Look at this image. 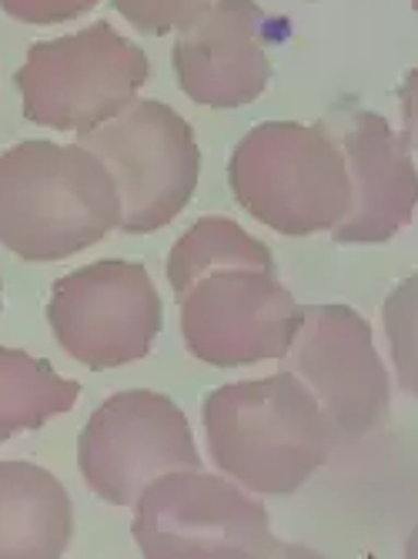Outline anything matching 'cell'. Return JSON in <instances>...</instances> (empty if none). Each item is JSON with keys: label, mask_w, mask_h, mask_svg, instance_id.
<instances>
[{"label": "cell", "mask_w": 418, "mask_h": 559, "mask_svg": "<svg viewBox=\"0 0 418 559\" xmlns=\"http://www.w3.org/2000/svg\"><path fill=\"white\" fill-rule=\"evenodd\" d=\"M207 452L218 473L254 496H288L332 455L335 426L295 372L231 382L201 402Z\"/></svg>", "instance_id": "6da1fadb"}, {"label": "cell", "mask_w": 418, "mask_h": 559, "mask_svg": "<svg viewBox=\"0 0 418 559\" xmlns=\"http://www.w3.org/2000/svg\"><path fill=\"white\" fill-rule=\"evenodd\" d=\"M121 228V191L94 151L21 141L0 155V245L24 262H61Z\"/></svg>", "instance_id": "7a4b0ae2"}, {"label": "cell", "mask_w": 418, "mask_h": 559, "mask_svg": "<svg viewBox=\"0 0 418 559\" xmlns=\"http://www.w3.org/2000/svg\"><path fill=\"white\" fill-rule=\"evenodd\" d=\"M228 185L254 222L291 238L335 231L351 209L345 155L322 124H254L231 151Z\"/></svg>", "instance_id": "3957f363"}, {"label": "cell", "mask_w": 418, "mask_h": 559, "mask_svg": "<svg viewBox=\"0 0 418 559\" xmlns=\"http://www.w3.org/2000/svg\"><path fill=\"white\" fill-rule=\"evenodd\" d=\"M147 71V55L131 37L94 21L84 31L31 44L14 84L31 124L81 134L131 108Z\"/></svg>", "instance_id": "277c9868"}, {"label": "cell", "mask_w": 418, "mask_h": 559, "mask_svg": "<svg viewBox=\"0 0 418 559\" xmlns=\"http://www.w3.org/2000/svg\"><path fill=\"white\" fill-rule=\"evenodd\" d=\"M134 543L147 559H254L288 556L272 516L225 473L175 469L134 502Z\"/></svg>", "instance_id": "5b68a950"}, {"label": "cell", "mask_w": 418, "mask_h": 559, "mask_svg": "<svg viewBox=\"0 0 418 559\" xmlns=\"http://www.w3.org/2000/svg\"><path fill=\"white\" fill-rule=\"evenodd\" d=\"M115 175L121 231L147 235L171 225L194 194L201 151L191 124L165 100H134L118 118L77 134Z\"/></svg>", "instance_id": "8992f818"}, {"label": "cell", "mask_w": 418, "mask_h": 559, "mask_svg": "<svg viewBox=\"0 0 418 559\" xmlns=\"http://www.w3.org/2000/svg\"><path fill=\"white\" fill-rule=\"evenodd\" d=\"M77 463L97 499L134 506L158 476L201 469V452L188 416L168 395L128 389L91 413L77 442Z\"/></svg>", "instance_id": "52a82bcc"}, {"label": "cell", "mask_w": 418, "mask_h": 559, "mask_svg": "<svg viewBox=\"0 0 418 559\" xmlns=\"http://www.w3.org/2000/svg\"><path fill=\"white\" fill-rule=\"evenodd\" d=\"M47 319L71 359L100 372L144 359L165 309L141 262L108 259L58 278Z\"/></svg>", "instance_id": "ba28073f"}, {"label": "cell", "mask_w": 418, "mask_h": 559, "mask_svg": "<svg viewBox=\"0 0 418 559\" xmlns=\"http://www.w3.org/2000/svg\"><path fill=\"white\" fill-rule=\"evenodd\" d=\"M282 362L322 402L338 436L361 439L385 426L389 372L372 325L351 305H301Z\"/></svg>", "instance_id": "9c48e42d"}, {"label": "cell", "mask_w": 418, "mask_h": 559, "mask_svg": "<svg viewBox=\"0 0 418 559\" xmlns=\"http://www.w3.org/2000/svg\"><path fill=\"white\" fill-rule=\"evenodd\" d=\"M175 298L188 352L215 369L282 359L301 309L275 269H212Z\"/></svg>", "instance_id": "30bf717a"}, {"label": "cell", "mask_w": 418, "mask_h": 559, "mask_svg": "<svg viewBox=\"0 0 418 559\" xmlns=\"http://www.w3.org/2000/svg\"><path fill=\"white\" fill-rule=\"evenodd\" d=\"M268 14L254 0H204L178 27V87L204 108H244L272 84L265 55Z\"/></svg>", "instance_id": "8fae6325"}, {"label": "cell", "mask_w": 418, "mask_h": 559, "mask_svg": "<svg viewBox=\"0 0 418 559\" xmlns=\"http://www.w3.org/2000/svg\"><path fill=\"white\" fill-rule=\"evenodd\" d=\"M335 134L351 178V209L332 238L338 245L392 241L418 209V168L405 138L375 111L345 115Z\"/></svg>", "instance_id": "7c38bea8"}, {"label": "cell", "mask_w": 418, "mask_h": 559, "mask_svg": "<svg viewBox=\"0 0 418 559\" xmlns=\"http://www.w3.org/2000/svg\"><path fill=\"white\" fill-rule=\"evenodd\" d=\"M74 536V506L55 473L0 463V559H58Z\"/></svg>", "instance_id": "4fadbf2b"}, {"label": "cell", "mask_w": 418, "mask_h": 559, "mask_svg": "<svg viewBox=\"0 0 418 559\" xmlns=\"http://www.w3.org/2000/svg\"><path fill=\"white\" fill-rule=\"evenodd\" d=\"M77 399L81 385L74 379L21 348H0V442L71 413Z\"/></svg>", "instance_id": "5bb4252c"}, {"label": "cell", "mask_w": 418, "mask_h": 559, "mask_svg": "<svg viewBox=\"0 0 418 559\" xmlns=\"http://www.w3.org/2000/svg\"><path fill=\"white\" fill-rule=\"evenodd\" d=\"M212 269H275L272 248L248 235L238 222L212 215L194 222L171 248L168 282L171 292H184L194 278Z\"/></svg>", "instance_id": "9a60e30c"}, {"label": "cell", "mask_w": 418, "mask_h": 559, "mask_svg": "<svg viewBox=\"0 0 418 559\" xmlns=\"http://www.w3.org/2000/svg\"><path fill=\"white\" fill-rule=\"evenodd\" d=\"M382 329L402 392L418 399V272L389 292L382 305Z\"/></svg>", "instance_id": "2e32d148"}, {"label": "cell", "mask_w": 418, "mask_h": 559, "mask_svg": "<svg viewBox=\"0 0 418 559\" xmlns=\"http://www.w3.org/2000/svg\"><path fill=\"white\" fill-rule=\"evenodd\" d=\"M111 4L141 34L162 37L168 31H178L204 0H111Z\"/></svg>", "instance_id": "e0dca14e"}, {"label": "cell", "mask_w": 418, "mask_h": 559, "mask_svg": "<svg viewBox=\"0 0 418 559\" xmlns=\"http://www.w3.org/2000/svg\"><path fill=\"white\" fill-rule=\"evenodd\" d=\"M100 0H0V11L21 24L34 27H50L74 21L87 11H94Z\"/></svg>", "instance_id": "ac0fdd59"}, {"label": "cell", "mask_w": 418, "mask_h": 559, "mask_svg": "<svg viewBox=\"0 0 418 559\" xmlns=\"http://www.w3.org/2000/svg\"><path fill=\"white\" fill-rule=\"evenodd\" d=\"M398 97H402V138L408 151L418 155V68L408 71V78L398 87Z\"/></svg>", "instance_id": "d6986e66"}, {"label": "cell", "mask_w": 418, "mask_h": 559, "mask_svg": "<svg viewBox=\"0 0 418 559\" xmlns=\"http://www.w3.org/2000/svg\"><path fill=\"white\" fill-rule=\"evenodd\" d=\"M405 556H408V559H418V523H415V530H411L408 539H405Z\"/></svg>", "instance_id": "ffe728a7"}, {"label": "cell", "mask_w": 418, "mask_h": 559, "mask_svg": "<svg viewBox=\"0 0 418 559\" xmlns=\"http://www.w3.org/2000/svg\"><path fill=\"white\" fill-rule=\"evenodd\" d=\"M411 8H415V11H418V0H411Z\"/></svg>", "instance_id": "44dd1931"}]
</instances>
